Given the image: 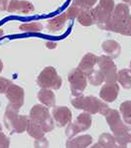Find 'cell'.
Here are the masks:
<instances>
[{
    "label": "cell",
    "mask_w": 131,
    "mask_h": 148,
    "mask_svg": "<svg viewBox=\"0 0 131 148\" xmlns=\"http://www.w3.org/2000/svg\"><path fill=\"white\" fill-rule=\"evenodd\" d=\"M106 123L109 125L110 130L113 132L116 141L118 142L119 147L125 148L128 143H131V126L125 123L121 120L120 114L118 111L109 108L108 112L105 114Z\"/></svg>",
    "instance_id": "cell-1"
},
{
    "label": "cell",
    "mask_w": 131,
    "mask_h": 148,
    "mask_svg": "<svg viewBox=\"0 0 131 148\" xmlns=\"http://www.w3.org/2000/svg\"><path fill=\"white\" fill-rule=\"evenodd\" d=\"M107 31L131 37V15L127 4L119 3L114 7Z\"/></svg>",
    "instance_id": "cell-2"
},
{
    "label": "cell",
    "mask_w": 131,
    "mask_h": 148,
    "mask_svg": "<svg viewBox=\"0 0 131 148\" xmlns=\"http://www.w3.org/2000/svg\"><path fill=\"white\" fill-rule=\"evenodd\" d=\"M71 105L78 110L87 112L90 114H101L102 116H105V114L108 112L109 107L105 102H102L99 99L94 96H78L75 97L71 101Z\"/></svg>",
    "instance_id": "cell-3"
},
{
    "label": "cell",
    "mask_w": 131,
    "mask_h": 148,
    "mask_svg": "<svg viewBox=\"0 0 131 148\" xmlns=\"http://www.w3.org/2000/svg\"><path fill=\"white\" fill-rule=\"evenodd\" d=\"M3 121L4 125L11 133H22L27 130L29 119L26 116L18 114L17 110L14 109L10 105H8L6 108L5 114H4Z\"/></svg>",
    "instance_id": "cell-4"
},
{
    "label": "cell",
    "mask_w": 131,
    "mask_h": 148,
    "mask_svg": "<svg viewBox=\"0 0 131 148\" xmlns=\"http://www.w3.org/2000/svg\"><path fill=\"white\" fill-rule=\"evenodd\" d=\"M114 7V0H99L97 6L92 9L94 24L99 29L107 31Z\"/></svg>",
    "instance_id": "cell-5"
},
{
    "label": "cell",
    "mask_w": 131,
    "mask_h": 148,
    "mask_svg": "<svg viewBox=\"0 0 131 148\" xmlns=\"http://www.w3.org/2000/svg\"><path fill=\"white\" fill-rule=\"evenodd\" d=\"M30 119L39 123L45 133L52 131L55 127L54 121L49 110L44 105H35L30 111Z\"/></svg>",
    "instance_id": "cell-6"
},
{
    "label": "cell",
    "mask_w": 131,
    "mask_h": 148,
    "mask_svg": "<svg viewBox=\"0 0 131 148\" xmlns=\"http://www.w3.org/2000/svg\"><path fill=\"white\" fill-rule=\"evenodd\" d=\"M62 78L53 66H47L43 69L37 78V85L41 88L58 90L62 86Z\"/></svg>",
    "instance_id": "cell-7"
},
{
    "label": "cell",
    "mask_w": 131,
    "mask_h": 148,
    "mask_svg": "<svg viewBox=\"0 0 131 148\" xmlns=\"http://www.w3.org/2000/svg\"><path fill=\"white\" fill-rule=\"evenodd\" d=\"M69 83L71 86V92L73 97L82 95L87 85V77L80 69L75 68L69 73Z\"/></svg>",
    "instance_id": "cell-8"
},
{
    "label": "cell",
    "mask_w": 131,
    "mask_h": 148,
    "mask_svg": "<svg viewBox=\"0 0 131 148\" xmlns=\"http://www.w3.org/2000/svg\"><path fill=\"white\" fill-rule=\"evenodd\" d=\"M91 116L87 112H83L78 116L77 120L73 123H70L66 130V136L70 139L77 135L78 133L87 130L91 125Z\"/></svg>",
    "instance_id": "cell-9"
},
{
    "label": "cell",
    "mask_w": 131,
    "mask_h": 148,
    "mask_svg": "<svg viewBox=\"0 0 131 148\" xmlns=\"http://www.w3.org/2000/svg\"><path fill=\"white\" fill-rule=\"evenodd\" d=\"M97 68L103 73L104 81L112 83L117 81V68L113 62V59L108 56H101L97 58Z\"/></svg>",
    "instance_id": "cell-10"
},
{
    "label": "cell",
    "mask_w": 131,
    "mask_h": 148,
    "mask_svg": "<svg viewBox=\"0 0 131 148\" xmlns=\"http://www.w3.org/2000/svg\"><path fill=\"white\" fill-rule=\"evenodd\" d=\"M5 94H6L7 99L10 102L9 105L13 107L14 109H16L17 111H19L24 104L25 93H24L23 88L12 83V84L7 88Z\"/></svg>",
    "instance_id": "cell-11"
},
{
    "label": "cell",
    "mask_w": 131,
    "mask_h": 148,
    "mask_svg": "<svg viewBox=\"0 0 131 148\" xmlns=\"http://www.w3.org/2000/svg\"><path fill=\"white\" fill-rule=\"evenodd\" d=\"M52 116H53V119L55 123H56V125L59 127H64L67 125H69L71 121V118H73L70 109L68 107L64 106L54 108L53 112H52Z\"/></svg>",
    "instance_id": "cell-12"
},
{
    "label": "cell",
    "mask_w": 131,
    "mask_h": 148,
    "mask_svg": "<svg viewBox=\"0 0 131 148\" xmlns=\"http://www.w3.org/2000/svg\"><path fill=\"white\" fill-rule=\"evenodd\" d=\"M34 5L26 0H10L7 7V11L10 13L30 14L34 12Z\"/></svg>",
    "instance_id": "cell-13"
},
{
    "label": "cell",
    "mask_w": 131,
    "mask_h": 148,
    "mask_svg": "<svg viewBox=\"0 0 131 148\" xmlns=\"http://www.w3.org/2000/svg\"><path fill=\"white\" fill-rule=\"evenodd\" d=\"M119 93V86L116 82L105 83L99 91V97L103 102L112 103L116 100Z\"/></svg>",
    "instance_id": "cell-14"
},
{
    "label": "cell",
    "mask_w": 131,
    "mask_h": 148,
    "mask_svg": "<svg viewBox=\"0 0 131 148\" xmlns=\"http://www.w3.org/2000/svg\"><path fill=\"white\" fill-rule=\"evenodd\" d=\"M97 58H98V56H96L95 54L91 53V52H87V53H85V56H83L80 62L78 63V68L80 69V70L87 76L91 72L92 69L94 68V66L96 65Z\"/></svg>",
    "instance_id": "cell-15"
},
{
    "label": "cell",
    "mask_w": 131,
    "mask_h": 148,
    "mask_svg": "<svg viewBox=\"0 0 131 148\" xmlns=\"http://www.w3.org/2000/svg\"><path fill=\"white\" fill-rule=\"evenodd\" d=\"M102 51L105 52L106 56L111 58H116L121 52V47L117 42L113 40H108L102 42L101 45Z\"/></svg>",
    "instance_id": "cell-16"
},
{
    "label": "cell",
    "mask_w": 131,
    "mask_h": 148,
    "mask_svg": "<svg viewBox=\"0 0 131 148\" xmlns=\"http://www.w3.org/2000/svg\"><path fill=\"white\" fill-rule=\"evenodd\" d=\"M92 142V137L89 134L82 135V136H77V137H71L67 141L66 146L69 148H85L87 147L91 144Z\"/></svg>",
    "instance_id": "cell-17"
},
{
    "label": "cell",
    "mask_w": 131,
    "mask_h": 148,
    "mask_svg": "<svg viewBox=\"0 0 131 148\" xmlns=\"http://www.w3.org/2000/svg\"><path fill=\"white\" fill-rule=\"evenodd\" d=\"M38 100L42 105L46 107H54L56 105V97L53 91L51 89H47V88H42L37 95Z\"/></svg>",
    "instance_id": "cell-18"
},
{
    "label": "cell",
    "mask_w": 131,
    "mask_h": 148,
    "mask_svg": "<svg viewBox=\"0 0 131 148\" xmlns=\"http://www.w3.org/2000/svg\"><path fill=\"white\" fill-rule=\"evenodd\" d=\"M68 19L69 18H68V16H67L66 12L63 14H60L59 16L53 18L52 20H50L49 22H48L47 29L50 32H53V33L59 32V31H61L62 29L64 28V26H65Z\"/></svg>",
    "instance_id": "cell-19"
},
{
    "label": "cell",
    "mask_w": 131,
    "mask_h": 148,
    "mask_svg": "<svg viewBox=\"0 0 131 148\" xmlns=\"http://www.w3.org/2000/svg\"><path fill=\"white\" fill-rule=\"evenodd\" d=\"M77 19L78 23L83 27H89L94 24V17L92 9H82L78 12Z\"/></svg>",
    "instance_id": "cell-20"
},
{
    "label": "cell",
    "mask_w": 131,
    "mask_h": 148,
    "mask_svg": "<svg viewBox=\"0 0 131 148\" xmlns=\"http://www.w3.org/2000/svg\"><path fill=\"white\" fill-rule=\"evenodd\" d=\"M94 147L113 148V147H119V144L116 141L114 135H111L110 133H102L98 138V142L96 144H94Z\"/></svg>",
    "instance_id": "cell-21"
},
{
    "label": "cell",
    "mask_w": 131,
    "mask_h": 148,
    "mask_svg": "<svg viewBox=\"0 0 131 148\" xmlns=\"http://www.w3.org/2000/svg\"><path fill=\"white\" fill-rule=\"evenodd\" d=\"M27 132L31 137L35 138V139H40V138L44 137L45 131L43 130L42 126L38 123H36L33 120L29 119L28 121V126H27Z\"/></svg>",
    "instance_id": "cell-22"
},
{
    "label": "cell",
    "mask_w": 131,
    "mask_h": 148,
    "mask_svg": "<svg viewBox=\"0 0 131 148\" xmlns=\"http://www.w3.org/2000/svg\"><path fill=\"white\" fill-rule=\"evenodd\" d=\"M117 81L124 89H131V71L123 68L117 71Z\"/></svg>",
    "instance_id": "cell-23"
},
{
    "label": "cell",
    "mask_w": 131,
    "mask_h": 148,
    "mask_svg": "<svg viewBox=\"0 0 131 148\" xmlns=\"http://www.w3.org/2000/svg\"><path fill=\"white\" fill-rule=\"evenodd\" d=\"M119 112L123 121L131 125V101H124L119 106Z\"/></svg>",
    "instance_id": "cell-24"
},
{
    "label": "cell",
    "mask_w": 131,
    "mask_h": 148,
    "mask_svg": "<svg viewBox=\"0 0 131 148\" xmlns=\"http://www.w3.org/2000/svg\"><path fill=\"white\" fill-rule=\"evenodd\" d=\"M87 77V79L89 80L90 84L94 86H99L104 82V75L98 68L92 69L91 72H90Z\"/></svg>",
    "instance_id": "cell-25"
},
{
    "label": "cell",
    "mask_w": 131,
    "mask_h": 148,
    "mask_svg": "<svg viewBox=\"0 0 131 148\" xmlns=\"http://www.w3.org/2000/svg\"><path fill=\"white\" fill-rule=\"evenodd\" d=\"M21 31L25 33H38L42 31L43 26L39 22H29V23H24L19 27Z\"/></svg>",
    "instance_id": "cell-26"
},
{
    "label": "cell",
    "mask_w": 131,
    "mask_h": 148,
    "mask_svg": "<svg viewBox=\"0 0 131 148\" xmlns=\"http://www.w3.org/2000/svg\"><path fill=\"white\" fill-rule=\"evenodd\" d=\"M97 0H73V4L82 9H91Z\"/></svg>",
    "instance_id": "cell-27"
},
{
    "label": "cell",
    "mask_w": 131,
    "mask_h": 148,
    "mask_svg": "<svg viewBox=\"0 0 131 148\" xmlns=\"http://www.w3.org/2000/svg\"><path fill=\"white\" fill-rule=\"evenodd\" d=\"M80 8L77 5H75V4H71V5L69 7L68 10L66 11V14L67 16H68L69 19H73V18H77L78 12H80Z\"/></svg>",
    "instance_id": "cell-28"
},
{
    "label": "cell",
    "mask_w": 131,
    "mask_h": 148,
    "mask_svg": "<svg viewBox=\"0 0 131 148\" xmlns=\"http://www.w3.org/2000/svg\"><path fill=\"white\" fill-rule=\"evenodd\" d=\"M12 84V82L9 79H6V78L0 77V94L2 93H5L7 88L9 87Z\"/></svg>",
    "instance_id": "cell-29"
},
{
    "label": "cell",
    "mask_w": 131,
    "mask_h": 148,
    "mask_svg": "<svg viewBox=\"0 0 131 148\" xmlns=\"http://www.w3.org/2000/svg\"><path fill=\"white\" fill-rule=\"evenodd\" d=\"M10 140L9 138L2 132V130H0V148H7L9 146Z\"/></svg>",
    "instance_id": "cell-30"
},
{
    "label": "cell",
    "mask_w": 131,
    "mask_h": 148,
    "mask_svg": "<svg viewBox=\"0 0 131 148\" xmlns=\"http://www.w3.org/2000/svg\"><path fill=\"white\" fill-rule=\"evenodd\" d=\"M8 7V0H0V11L7 10Z\"/></svg>",
    "instance_id": "cell-31"
},
{
    "label": "cell",
    "mask_w": 131,
    "mask_h": 148,
    "mask_svg": "<svg viewBox=\"0 0 131 148\" xmlns=\"http://www.w3.org/2000/svg\"><path fill=\"white\" fill-rule=\"evenodd\" d=\"M46 46H47L48 49H55V47H57V44H56V42H47Z\"/></svg>",
    "instance_id": "cell-32"
},
{
    "label": "cell",
    "mask_w": 131,
    "mask_h": 148,
    "mask_svg": "<svg viewBox=\"0 0 131 148\" xmlns=\"http://www.w3.org/2000/svg\"><path fill=\"white\" fill-rule=\"evenodd\" d=\"M2 69H3V62L0 60V72L2 71Z\"/></svg>",
    "instance_id": "cell-33"
},
{
    "label": "cell",
    "mask_w": 131,
    "mask_h": 148,
    "mask_svg": "<svg viewBox=\"0 0 131 148\" xmlns=\"http://www.w3.org/2000/svg\"><path fill=\"white\" fill-rule=\"evenodd\" d=\"M122 1H124L125 3L129 4V5H131V0H122Z\"/></svg>",
    "instance_id": "cell-34"
},
{
    "label": "cell",
    "mask_w": 131,
    "mask_h": 148,
    "mask_svg": "<svg viewBox=\"0 0 131 148\" xmlns=\"http://www.w3.org/2000/svg\"><path fill=\"white\" fill-rule=\"evenodd\" d=\"M2 36H3V30L0 29V37H2Z\"/></svg>",
    "instance_id": "cell-35"
},
{
    "label": "cell",
    "mask_w": 131,
    "mask_h": 148,
    "mask_svg": "<svg viewBox=\"0 0 131 148\" xmlns=\"http://www.w3.org/2000/svg\"><path fill=\"white\" fill-rule=\"evenodd\" d=\"M0 130H2V125H1V123H0Z\"/></svg>",
    "instance_id": "cell-36"
},
{
    "label": "cell",
    "mask_w": 131,
    "mask_h": 148,
    "mask_svg": "<svg viewBox=\"0 0 131 148\" xmlns=\"http://www.w3.org/2000/svg\"><path fill=\"white\" fill-rule=\"evenodd\" d=\"M129 69H130V71H131V61H130V65H129Z\"/></svg>",
    "instance_id": "cell-37"
}]
</instances>
